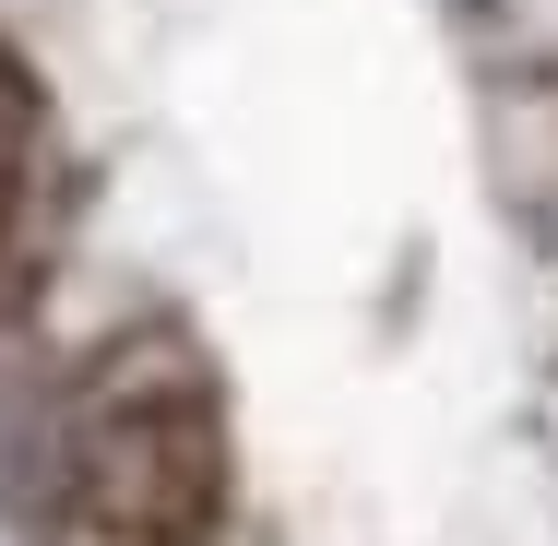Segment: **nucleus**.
<instances>
[{
  "label": "nucleus",
  "instance_id": "1",
  "mask_svg": "<svg viewBox=\"0 0 558 546\" xmlns=\"http://www.w3.org/2000/svg\"><path fill=\"white\" fill-rule=\"evenodd\" d=\"M84 499L108 523H131V535H155V546H191L215 523V416L203 404L179 416V392L108 404L96 439H84Z\"/></svg>",
  "mask_w": 558,
  "mask_h": 546
}]
</instances>
